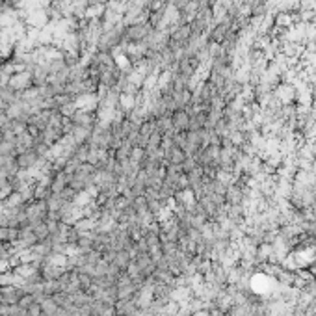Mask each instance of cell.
I'll return each mask as SVG.
<instances>
[{"label": "cell", "instance_id": "cell-1", "mask_svg": "<svg viewBox=\"0 0 316 316\" xmlns=\"http://www.w3.org/2000/svg\"><path fill=\"white\" fill-rule=\"evenodd\" d=\"M125 30L127 26H123V23L115 24L110 30H102L101 37L97 41V50H112L113 46H117L125 37Z\"/></svg>", "mask_w": 316, "mask_h": 316}, {"label": "cell", "instance_id": "cell-2", "mask_svg": "<svg viewBox=\"0 0 316 316\" xmlns=\"http://www.w3.org/2000/svg\"><path fill=\"white\" fill-rule=\"evenodd\" d=\"M153 30V26L149 24V23H143V24H132L125 30V41H129V43H139V41H143L145 37L149 36V32Z\"/></svg>", "mask_w": 316, "mask_h": 316}, {"label": "cell", "instance_id": "cell-3", "mask_svg": "<svg viewBox=\"0 0 316 316\" xmlns=\"http://www.w3.org/2000/svg\"><path fill=\"white\" fill-rule=\"evenodd\" d=\"M8 86L11 90H15L17 93H23L24 90L32 88L34 86V80H32V73L30 71H23V73H15L11 78H9Z\"/></svg>", "mask_w": 316, "mask_h": 316}, {"label": "cell", "instance_id": "cell-4", "mask_svg": "<svg viewBox=\"0 0 316 316\" xmlns=\"http://www.w3.org/2000/svg\"><path fill=\"white\" fill-rule=\"evenodd\" d=\"M24 296V292L17 285H8V287H0V303L6 305H15L21 301V297Z\"/></svg>", "mask_w": 316, "mask_h": 316}, {"label": "cell", "instance_id": "cell-5", "mask_svg": "<svg viewBox=\"0 0 316 316\" xmlns=\"http://www.w3.org/2000/svg\"><path fill=\"white\" fill-rule=\"evenodd\" d=\"M69 119L73 121L74 127H95V123L99 121V119H97V113H95V112L80 110V108L74 112Z\"/></svg>", "mask_w": 316, "mask_h": 316}, {"label": "cell", "instance_id": "cell-6", "mask_svg": "<svg viewBox=\"0 0 316 316\" xmlns=\"http://www.w3.org/2000/svg\"><path fill=\"white\" fill-rule=\"evenodd\" d=\"M37 162H39V157H37V153L34 149H30L26 153H21L17 155V166L19 169H23V171H26V169H34L37 166Z\"/></svg>", "mask_w": 316, "mask_h": 316}, {"label": "cell", "instance_id": "cell-7", "mask_svg": "<svg viewBox=\"0 0 316 316\" xmlns=\"http://www.w3.org/2000/svg\"><path fill=\"white\" fill-rule=\"evenodd\" d=\"M275 95L281 101V104H292V101L296 99V88L292 84H277V90H275Z\"/></svg>", "mask_w": 316, "mask_h": 316}, {"label": "cell", "instance_id": "cell-8", "mask_svg": "<svg viewBox=\"0 0 316 316\" xmlns=\"http://www.w3.org/2000/svg\"><path fill=\"white\" fill-rule=\"evenodd\" d=\"M136 299H117L115 303V316H132L138 313Z\"/></svg>", "mask_w": 316, "mask_h": 316}, {"label": "cell", "instance_id": "cell-9", "mask_svg": "<svg viewBox=\"0 0 316 316\" xmlns=\"http://www.w3.org/2000/svg\"><path fill=\"white\" fill-rule=\"evenodd\" d=\"M21 171L17 166V157H0V173L4 177H15Z\"/></svg>", "mask_w": 316, "mask_h": 316}, {"label": "cell", "instance_id": "cell-10", "mask_svg": "<svg viewBox=\"0 0 316 316\" xmlns=\"http://www.w3.org/2000/svg\"><path fill=\"white\" fill-rule=\"evenodd\" d=\"M48 78H50V73H48V69H46V64L34 65V69H32V80H34V86H36V88L45 86V84L48 82Z\"/></svg>", "mask_w": 316, "mask_h": 316}, {"label": "cell", "instance_id": "cell-11", "mask_svg": "<svg viewBox=\"0 0 316 316\" xmlns=\"http://www.w3.org/2000/svg\"><path fill=\"white\" fill-rule=\"evenodd\" d=\"M171 119H173V129H175V132H186L188 127H190V113L186 110L173 112Z\"/></svg>", "mask_w": 316, "mask_h": 316}, {"label": "cell", "instance_id": "cell-12", "mask_svg": "<svg viewBox=\"0 0 316 316\" xmlns=\"http://www.w3.org/2000/svg\"><path fill=\"white\" fill-rule=\"evenodd\" d=\"M69 181H71V177L67 175L64 169H60V171H56V173H54V179H52L50 190H52L54 194H62L65 188L69 186Z\"/></svg>", "mask_w": 316, "mask_h": 316}, {"label": "cell", "instance_id": "cell-13", "mask_svg": "<svg viewBox=\"0 0 316 316\" xmlns=\"http://www.w3.org/2000/svg\"><path fill=\"white\" fill-rule=\"evenodd\" d=\"M34 141H36V138L30 134V132H23V134H19L17 138H15V147H17V155H21V153H26V151H30V149L34 147Z\"/></svg>", "mask_w": 316, "mask_h": 316}, {"label": "cell", "instance_id": "cell-14", "mask_svg": "<svg viewBox=\"0 0 316 316\" xmlns=\"http://www.w3.org/2000/svg\"><path fill=\"white\" fill-rule=\"evenodd\" d=\"M71 134H73L76 145H86V143L91 139L93 127H74Z\"/></svg>", "mask_w": 316, "mask_h": 316}, {"label": "cell", "instance_id": "cell-15", "mask_svg": "<svg viewBox=\"0 0 316 316\" xmlns=\"http://www.w3.org/2000/svg\"><path fill=\"white\" fill-rule=\"evenodd\" d=\"M130 260H132V255H130L127 249H121V251H115V253H113V259H112V262H113V264H115L121 271H125V270L129 268Z\"/></svg>", "mask_w": 316, "mask_h": 316}, {"label": "cell", "instance_id": "cell-16", "mask_svg": "<svg viewBox=\"0 0 316 316\" xmlns=\"http://www.w3.org/2000/svg\"><path fill=\"white\" fill-rule=\"evenodd\" d=\"M67 270L64 266H54V264H45L41 268V275H43V281L45 279H60L64 275Z\"/></svg>", "mask_w": 316, "mask_h": 316}, {"label": "cell", "instance_id": "cell-17", "mask_svg": "<svg viewBox=\"0 0 316 316\" xmlns=\"http://www.w3.org/2000/svg\"><path fill=\"white\" fill-rule=\"evenodd\" d=\"M106 11V4H91L86 9V21H101Z\"/></svg>", "mask_w": 316, "mask_h": 316}, {"label": "cell", "instance_id": "cell-18", "mask_svg": "<svg viewBox=\"0 0 316 316\" xmlns=\"http://www.w3.org/2000/svg\"><path fill=\"white\" fill-rule=\"evenodd\" d=\"M39 305H41V311H43V316H54L56 311L60 309L58 303L54 301V297L52 296H46L43 297L41 301H39Z\"/></svg>", "mask_w": 316, "mask_h": 316}, {"label": "cell", "instance_id": "cell-19", "mask_svg": "<svg viewBox=\"0 0 316 316\" xmlns=\"http://www.w3.org/2000/svg\"><path fill=\"white\" fill-rule=\"evenodd\" d=\"M119 108L125 113H129L136 108V95H127V93H121L119 97Z\"/></svg>", "mask_w": 316, "mask_h": 316}, {"label": "cell", "instance_id": "cell-20", "mask_svg": "<svg viewBox=\"0 0 316 316\" xmlns=\"http://www.w3.org/2000/svg\"><path fill=\"white\" fill-rule=\"evenodd\" d=\"M26 201H24V197L21 192H13V194L9 195L8 199L2 203V206H9V208H21V206H24Z\"/></svg>", "mask_w": 316, "mask_h": 316}, {"label": "cell", "instance_id": "cell-21", "mask_svg": "<svg viewBox=\"0 0 316 316\" xmlns=\"http://www.w3.org/2000/svg\"><path fill=\"white\" fill-rule=\"evenodd\" d=\"M0 157H17L15 139H4L0 143Z\"/></svg>", "mask_w": 316, "mask_h": 316}, {"label": "cell", "instance_id": "cell-22", "mask_svg": "<svg viewBox=\"0 0 316 316\" xmlns=\"http://www.w3.org/2000/svg\"><path fill=\"white\" fill-rule=\"evenodd\" d=\"M43 290H45L46 296H54L58 292H62L60 281H58V279H45V281H43Z\"/></svg>", "mask_w": 316, "mask_h": 316}, {"label": "cell", "instance_id": "cell-23", "mask_svg": "<svg viewBox=\"0 0 316 316\" xmlns=\"http://www.w3.org/2000/svg\"><path fill=\"white\" fill-rule=\"evenodd\" d=\"M67 64H65L64 58H56V60H50V62H46V69H48V73L50 74H56L60 73L62 69H65Z\"/></svg>", "mask_w": 316, "mask_h": 316}, {"label": "cell", "instance_id": "cell-24", "mask_svg": "<svg viewBox=\"0 0 316 316\" xmlns=\"http://www.w3.org/2000/svg\"><path fill=\"white\" fill-rule=\"evenodd\" d=\"M130 162L132 164H138L141 167V162L145 160V149L143 147H132L130 149Z\"/></svg>", "mask_w": 316, "mask_h": 316}, {"label": "cell", "instance_id": "cell-25", "mask_svg": "<svg viewBox=\"0 0 316 316\" xmlns=\"http://www.w3.org/2000/svg\"><path fill=\"white\" fill-rule=\"evenodd\" d=\"M34 229V234L37 236V240L39 242H45L48 240V236H50V231H48V227H46V223H37L36 227H32Z\"/></svg>", "mask_w": 316, "mask_h": 316}, {"label": "cell", "instance_id": "cell-26", "mask_svg": "<svg viewBox=\"0 0 316 316\" xmlns=\"http://www.w3.org/2000/svg\"><path fill=\"white\" fill-rule=\"evenodd\" d=\"M13 192H15V190H13L11 182H9V181H4V182L0 184V203H4Z\"/></svg>", "mask_w": 316, "mask_h": 316}, {"label": "cell", "instance_id": "cell-27", "mask_svg": "<svg viewBox=\"0 0 316 316\" xmlns=\"http://www.w3.org/2000/svg\"><path fill=\"white\" fill-rule=\"evenodd\" d=\"M162 134L158 132V130H155L151 136H149V141H147V145H151V147H160V143H162Z\"/></svg>", "mask_w": 316, "mask_h": 316}, {"label": "cell", "instance_id": "cell-28", "mask_svg": "<svg viewBox=\"0 0 316 316\" xmlns=\"http://www.w3.org/2000/svg\"><path fill=\"white\" fill-rule=\"evenodd\" d=\"M173 143H175L177 147H181L182 151L186 149V132H175V136H173Z\"/></svg>", "mask_w": 316, "mask_h": 316}, {"label": "cell", "instance_id": "cell-29", "mask_svg": "<svg viewBox=\"0 0 316 316\" xmlns=\"http://www.w3.org/2000/svg\"><path fill=\"white\" fill-rule=\"evenodd\" d=\"M32 303H36V299H34V296H32V294H24V296L21 297V301H19V305L23 307V309H28Z\"/></svg>", "mask_w": 316, "mask_h": 316}, {"label": "cell", "instance_id": "cell-30", "mask_svg": "<svg viewBox=\"0 0 316 316\" xmlns=\"http://www.w3.org/2000/svg\"><path fill=\"white\" fill-rule=\"evenodd\" d=\"M28 311V316H43V311H41V305L39 303H32V305L26 309Z\"/></svg>", "mask_w": 316, "mask_h": 316}, {"label": "cell", "instance_id": "cell-31", "mask_svg": "<svg viewBox=\"0 0 316 316\" xmlns=\"http://www.w3.org/2000/svg\"><path fill=\"white\" fill-rule=\"evenodd\" d=\"M9 117H8V113H4V112H0V130L4 132V130L8 129L9 127Z\"/></svg>", "mask_w": 316, "mask_h": 316}, {"label": "cell", "instance_id": "cell-32", "mask_svg": "<svg viewBox=\"0 0 316 316\" xmlns=\"http://www.w3.org/2000/svg\"><path fill=\"white\" fill-rule=\"evenodd\" d=\"M4 141V134H2V130H0V143Z\"/></svg>", "mask_w": 316, "mask_h": 316}]
</instances>
